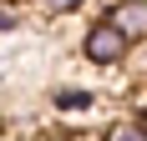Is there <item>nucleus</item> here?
Listing matches in <instances>:
<instances>
[{"label":"nucleus","mask_w":147,"mask_h":141,"mask_svg":"<svg viewBox=\"0 0 147 141\" xmlns=\"http://www.w3.org/2000/svg\"><path fill=\"white\" fill-rule=\"evenodd\" d=\"M51 106L56 111H91V91H56Z\"/></svg>","instance_id":"20e7f679"},{"label":"nucleus","mask_w":147,"mask_h":141,"mask_svg":"<svg viewBox=\"0 0 147 141\" xmlns=\"http://www.w3.org/2000/svg\"><path fill=\"white\" fill-rule=\"evenodd\" d=\"M137 116L147 121V86H142V96H137Z\"/></svg>","instance_id":"0eeeda50"},{"label":"nucleus","mask_w":147,"mask_h":141,"mask_svg":"<svg viewBox=\"0 0 147 141\" xmlns=\"http://www.w3.org/2000/svg\"><path fill=\"white\" fill-rule=\"evenodd\" d=\"M107 20L127 35V41H147V0H112L107 5Z\"/></svg>","instance_id":"f03ea898"},{"label":"nucleus","mask_w":147,"mask_h":141,"mask_svg":"<svg viewBox=\"0 0 147 141\" xmlns=\"http://www.w3.org/2000/svg\"><path fill=\"white\" fill-rule=\"evenodd\" d=\"M36 141H66V136H36Z\"/></svg>","instance_id":"6e6552de"},{"label":"nucleus","mask_w":147,"mask_h":141,"mask_svg":"<svg viewBox=\"0 0 147 141\" xmlns=\"http://www.w3.org/2000/svg\"><path fill=\"white\" fill-rule=\"evenodd\" d=\"M0 30H15V10H5V5H0Z\"/></svg>","instance_id":"423d86ee"},{"label":"nucleus","mask_w":147,"mask_h":141,"mask_svg":"<svg viewBox=\"0 0 147 141\" xmlns=\"http://www.w3.org/2000/svg\"><path fill=\"white\" fill-rule=\"evenodd\" d=\"M46 5V15H71V10H81L86 0H41Z\"/></svg>","instance_id":"39448f33"},{"label":"nucleus","mask_w":147,"mask_h":141,"mask_svg":"<svg viewBox=\"0 0 147 141\" xmlns=\"http://www.w3.org/2000/svg\"><path fill=\"white\" fill-rule=\"evenodd\" d=\"M102 141H147V121H142V116H132V121H112V126L102 131Z\"/></svg>","instance_id":"7ed1b4c3"},{"label":"nucleus","mask_w":147,"mask_h":141,"mask_svg":"<svg viewBox=\"0 0 147 141\" xmlns=\"http://www.w3.org/2000/svg\"><path fill=\"white\" fill-rule=\"evenodd\" d=\"M81 56H86L91 66H122V61L132 56V41L102 15V20H91L86 35H81Z\"/></svg>","instance_id":"f257e3e1"}]
</instances>
